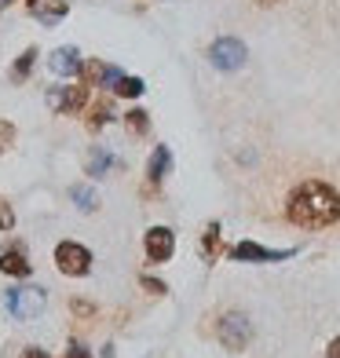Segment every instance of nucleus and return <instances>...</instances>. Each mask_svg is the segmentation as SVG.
<instances>
[{
    "label": "nucleus",
    "instance_id": "obj_1",
    "mask_svg": "<svg viewBox=\"0 0 340 358\" xmlns=\"http://www.w3.org/2000/svg\"><path fill=\"white\" fill-rule=\"evenodd\" d=\"M285 216L293 220L297 227H307V231H322L340 220V194L322 183V179H307L300 183L293 194H289V205H285Z\"/></svg>",
    "mask_w": 340,
    "mask_h": 358
},
{
    "label": "nucleus",
    "instance_id": "obj_2",
    "mask_svg": "<svg viewBox=\"0 0 340 358\" xmlns=\"http://www.w3.org/2000/svg\"><path fill=\"white\" fill-rule=\"evenodd\" d=\"M4 307H8V315L11 318H19V322H34L44 315V307H48V292L41 285H22V289H8L4 292Z\"/></svg>",
    "mask_w": 340,
    "mask_h": 358
},
{
    "label": "nucleus",
    "instance_id": "obj_3",
    "mask_svg": "<svg viewBox=\"0 0 340 358\" xmlns=\"http://www.w3.org/2000/svg\"><path fill=\"white\" fill-rule=\"evenodd\" d=\"M246 59H249V52H246V44H241L238 37H220L213 48H208V62H213L216 70H223V73L241 70Z\"/></svg>",
    "mask_w": 340,
    "mask_h": 358
},
{
    "label": "nucleus",
    "instance_id": "obj_4",
    "mask_svg": "<svg viewBox=\"0 0 340 358\" xmlns=\"http://www.w3.org/2000/svg\"><path fill=\"white\" fill-rule=\"evenodd\" d=\"M55 264L62 274H70V278H85L92 271V252L85 245H77V241H59L55 245Z\"/></svg>",
    "mask_w": 340,
    "mask_h": 358
},
{
    "label": "nucleus",
    "instance_id": "obj_5",
    "mask_svg": "<svg viewBox=\"0 0 340 358\" xmlns=\"http://www.w3.org/2000/svg\"><path fill=\"white\" fill-rule=\"evenodd\" d=\"M253 340V325H249V318L246 315H227L223 322H220V344L227 348V351H246V344Z\"/></svg>",
    "mask_w": 340,
    "mask_h": 358
},
{
    "label": "nucleus",
    "instance_id": "obj_6",
    "mask_svg": "<svg viewBox=\"0 0 340 358\" xmlns=\"http://www.w3.org/2000/svg\"><path fill=\"white\" fill-rule=\"evenodd\" d=\"M48 106H52L55 113H80L88 103V85H73V88H48Z\"/></svg>",
    "mask_w": 340,
    "mask_h": 358
},
{
    "label": "nucleus",
    "instance_id": "obj_7",
    "mask_svg": "<svg viewBox=\"0 0 340 358\" xmlns=\"http://www.w3.org/2000/svg\"><path fill=\"white\" fill-rule=\"evenodd\" d=\"M48 70H52L55 77H80V70H85V59H80V52L73 44H62L52 52V59H48Z\"/></svg>",
    "mask_w": 340,
    "mask_h": 358
},
{
    "label": "nucleus",
    "instance_id": "obj_8",
    "mask_svg": "<svg viewBox=\"0 0 340 358\" xmlns=\"http://www.w3.org/2000/svg\"><path fill=\"white\" fill-rule=\"evenodd\" d=\"M143 245H147V256L154 259V264H165V259H172V252H176V234L169 231V227H150L147 238H143Z\"/></svg>",
    "mask_w": 340,
    "mask_h": 358
},
{
    "label": "nucleus",
    "instance_id": "obj_9",
    "mask_svg": "<svg viewBox=\"0 0 340 358\" xmlns=\"http://www.w3.org/2000/svg\"><path fill=\"white\" fill-rule=\"evenodd\" d=\"M231 256L241 259V264H274V259H289L293 249H264V245H256V241H241V245H234Z\"/></svg>",
    "mask_w": 340,
    "mask_h": 358
},
{
    "label": "nucleus",
    "instance_id": "obj_10",
    "mask_svg": "<svg viewBox=\"0 0 340 358\" xmlns=\"http://www.w3.org/2000/svg\"><path fill=\"white\" fill-rule=\"evenodd\" d=\"M0 271L11 274V278H26V274H29V256H26V249H22V245H11V249L0 252Z\"/></svg>",
    "mask_w": 340,
    "mask_h": 358
},
{
    "label": "nucleus",
    "instance_id": "obj_11",
    "mask_svg": "<svg viewBox=\"0 0 340 358\" xmlns=\"http://www.w3.org/2000/svg\"><path fill=\"white\" fill-rule=\"evenodd\" d=\"M143 92H147L143 77H125V73H121V77L110 85V95H113V99H139Z\"/></svg>",
    "mask_w": 340,
    "mask_h": 358
},
{
    "label": "nucleus",
    "instance_id": "obj_12",
    "mask_svg": "<svg viewBox=\"0 0 340 358\" xmlns=\"http://www.w3.org/2000/svg\"><path fill=\"white\" fill-rule=\"evenodd\" d=\"M66 11H70L66 0H48V4L41 0V8L34 11V19H37V22H44V26H59L62 19H66Z\"/></svg>",
    "mask_w": 340,
    "mask_h": 358
},
{
    "label": "nucleus",
    "instance_id": "obj_13",
    "mask_svg": "<svg viewBox=\"0 0 340 358\" xmlns=\"http://www.w3.org/2000/svg\"><path fill=\"white\" fill-rule=\"evenodd\" d=\"M169 172H172V150H169V146H157V150L150 154V165H147L150 183H161Z\"/></svg>",
    "mask_w": 340,
    "mask_h": 358
},
{
    "label": "nucleus",
    "instance_id": "obj_14",
    "mask_svg": "<svg viewBox=\"0 0 340 358\" xmlns=\"http://www.w3.org/2000/svg\"><path fill=\"white\" fill-rule=\"evenodd\" d=\"M121 165V161L118 157H113L110 150H103V146H92V154H88V176H106L110 169H118Z\"/></svg>",
    "mask_w": 340,
    "mask_h": 358
},
{
    "label": "nucleus",
    "instance_id": "obj_15",
    "mask_svg": "<svg viewBox=\"0 0 340 358\" xmlns=\"http://www.w3.org/2000/svg\"><path fill=\"white\" fill-rule=\"evenodd\" d=\"M70 198H73V205L80 208V213H95V208H99V194H95L92 187H80V183H77V187L70 190Z\"/></svg>",
    "mask_w": 340,
    "mask_h": 358
},
{
    "label": "nucleus",
    "instance_id": "obj_16",
    "mask_svg": "<svg viewBox=\"0 0 340 358\" xmlns=\"http://www.w3.org/2000/svg\"><path fill=\"white\" fill-rule=\"evenodd\" d=\"M113 117H118V113H113V103H110V99L95 103V106L88 110V124H92V128H103V124L113 121Z\"/></svg>",
    "mask_w": 340,
    "mask_h": 358
},
{
    "label": "nucleus",
    "instance_id": "obj_17",
    "mask_svg": "<svg viewBox=\"0 0 340 358\" xmlns=\"http://www.w3.org/2000/svg\"><path fill=\"white\" fill-rule=\"evenodd\" d=\"M34 62H37V48H26V52L19 55V62H15V70H11V80H22V77H29V70H34Z\"/></svg>",
    "mask_w": 340,
    "mask_h": 358
},
{
    "label": "nucleus",
    "instance_id": "obj_18",
    "mask_svg": "<svg viewBox=\"0 0 340 358\" xmlns=\"http://www.w3.org/2000/svg\"><path fill=\"white\" fill-rule=\"evenodd\" d=\"M125 124H128V132L139 136V132H147L150 121H147V113H143V110H132V113H125Z\"/></svg>",
    "mask_w": 340,
    "mask_h": 358
},
{
    "label": "nucleus",
    "instance_id": "obj_19",
    "mask_svg": "<svg viewBox=\"0 0 340 358\" xmlns=\"http://www.w3.org/2000/svg\"><path fill=\"white\" fill-rule=\"evenodd\" d=\"M15 146V124L11 121H0V154H8Z\"/></svg>",
    "mask_w": 340,
    "mask_h": 358
},
{
    "label": "nucleus",
    "instance_id": "obj_20",
    "mask_svg": "<svg viewBox=\"0 0 340 358\" xmlns=\"http://www.w3.org/2000/svg\"><path fill=\"white\" fill-rule=\"evenodd\" d=\"M0 231H15V213L4 198H0Z\"/></svg>",
    "mask_w": 340,
    "mask_h": 358
},
{
    "label": "nucleus",
    "instance_id": "obj_21",
    "mask_svg": "<svg viewBox=\"0 0 340 358\" xmlns=\"http://www.w3.org/2000/svg\"><path fill=\"white\" fill-rule=\"evenodd\" d=\"M216 241H220V227L213 223V227H208V234H205V252H213V249H216Z\"/></svg>",
    "mask_w": 340,
    "mask_h": 358
},
{
    "label": "nucleus",
    "instance_id": "obj_22",
    "mask_svg": "<svg viewBox=\"0 0 340 358\" xmlns=\"http://www.w3.org/2000/svg\"><path fill=\"white\" fill-rule=\"evenodd\" d=\"M143 289H150L154 296H161V292H165V285H161L157 278H143Z\"/></svg>",
    "mask_w": 340,
    "mask_h": 358
},
{
    "label": "nucleus",
    "instance_id": "obj_23",
    "mask_svg": "<svg viewBox=\"0 0 340 358\" xmlns=\"http://www.w3.org/2000/svg\"><path fill=\"white\" fill-rule=\"evenodd\" d=\"M66 358H92V355H88V348H80V344H70Z\"/></svg>",
    "mask_w": 340,
    "mask_h": 358
},
{
    "label": "nucleus",
    "instance_id": "obj_24",
    "mask_svg": "<svg viewBox=\"0 0 340 358\" xmlns=\"http://www.w3.org/2000/svg\"><path fill=\"white\" fill-rule=\"evenodd\" d=\"M22 358H52V355H44V351H41V348H29V351H26V355H22Z\"/></svg>",
    "mask_w": 340,
    "mask_h": 358
},
{
    "label": "nucleus",
    "instance_id": "obj_25",
    "mask_svg": "<svg viewBox=\"0 0 340 358\" xmlns=\"http://www.w3.org/2000/svg\"><path fill=\"white\" fill-rule=\"evenodd\" d=\"M326 355H330V358H340V336H337L333 344H330V351H326Z\"/></svg>",
    "mask_w": 340,
    "mask_h": 358
},
{
    "label": "nucleus",
    "instance_id": "obj_26",
    "mask_svg": "<svg viewBox=\"0 0 340 358\" xmlns=\"http://www.w3.org/2000/svg\"><path fill=\"white\" fill-rule=\"evenodd\" d=\"M26 8H29V15H34V11L41 8V0H26Z\"/></svg>",
    "mask_w": 340,
    "mask_h": 358
},
{
    "label": "nucleus",
    "instance_id": "obj_27",
    "mask_svg": "<svg viewBox=\"0 0 340 358\" xmlns=\"http://www.w3.org/2000/svg\"><path fill=\"white\" fill-rule=\"evenodd\" d=\"M4 4H11V0H0V8H4Z\"/></svg>",
    "mask_w": 340,
    "mask_h": 358
}]
</instances>
